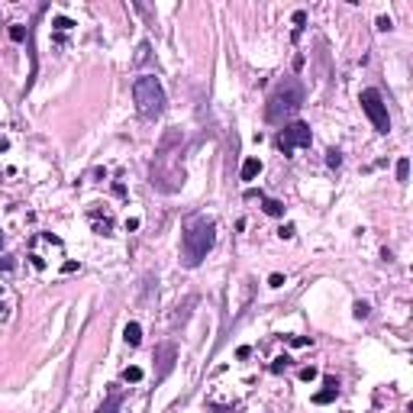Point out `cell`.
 <instances>
[{"label":"cell","mask_w":413,"mask_h":413,"mask_svg":"<svg viewBox=\"0 0 413 413\" xmlns=\"http://www.w3.org/2000/svg\"><path fill=\"white\" fill-rule=\"evenodd\" d=\"M310 142H313V133H310V126L307 123H287L284 129H281V136H278V149L284 155H294L297 149H307Z\"/></svg>","instance_id":"cell-5"},{"label":"cell","mask_w":413,"mask_h":413,"mask_svg":"<svg viewBox=\"0 0 413 413\" xmlns=\"http://www.w3.org/2000/svg\"><path fill=\"white\" fill-rule=\"evenodd\" d=\"M10 39H13V42H23V39H26V29H23V26H10Z\"/></svg>","instance_id":"cell-18"},{"label":"cell","mask_w":413,"mask_h":413,"mask_svg":"<svg viewBox=\"0 0 413 413\" xmlns=\"http://www.w3.org/2000/svg\"><path fill=\"white\" fill-rule=\"evenodd\" d=\"M268 368H271V375H281V371H287V368H291V355H278V359L268 365Z\"/></svg>","instance_id":"cell-13"},{"label":"cell","mask_w":413,"mask_h":413,"mask_svg":"<svg viewBox=\"0 0 413 413\" xmlns=\"http://www.w3.org/2000/svg\"><path fill=\"white\" fill-rule=\"evenodd\" d=\"M291 342H294V346H310V342H313V339H307V336H294Z\"/></svg>","instance_id":"cell-25"},{"label":"cell","mask_w":413,"mask_h":413,"mask_svg":"<svg viewBox=\"0 0 413 413\" xmlns=\"http://www.w3.org/2000/svg\"><path fill=\"white\" fill-rule=\"evenodd\" d=\"M133 100H136V110H139L142 116H149V120L165 113V91H162V84H158L155 74H142V78H136Z\"/></svg>","instance_id":"cell-3"},{"label":"cell","mask_w":413,"mask_h":413,"mask_svg":"<svg viewBox=\"0 0 413 413\" xmlns=\"http://www.w3.org/2000/svg\"><path fill=\"white\" fill-rule=\"evenodd\" d=\"M0 245H3V232H0Z\"/></svg>","instance_id":"cell-28"},{"label":"cell","mask_w":413,"mask_h":413,"mask_svg":"<svg viewBox=\"0 0 413 413\" xmlns=\"http://www.w3.org/2000/svg\"><path fill=\"white\" fill-rule=\"evenodd\" d=\"M261 210H265L268 216H284V204L271 201V197H261Z\"/></svg>","instance_id":"cell-11"},{"label":"cell","mask_w":413,"mask_h":413,"mask_svg":"<svg viewBox=\"0 0 413 413\" xmlns=\"http://www.w3.org/2000/svg\"><path fill=\"white\" fill-rule=\"evenodd\" d=\"M175 359H178V349L175 346H158L155 352V362H158V381L168 378V371L175 368Z\"/></svg>","instance_id":"cell-6"},{"label":"cell","mask_w":413,"mask_h":413,"mask_svg":"<svg viewBox=\"0 0 413 413\" xmlns=\"http://www.w3.org/2000/svg\"><path fill=\"white\" fill-rule=\"evenodd\" d=\"M371 316V307L365 304V300H359V304H355V320H368Z\"/></svg>","instance_id":"cell-16"},{"label":"cell","mask_w":413,"mask_h":413,"mask_svg":"<svg viewBox=\"0 0 413 413\" xmlns=\"http://www.w3.org/2000/svg\"><path fill=\"white\" fill-rule=\"evenodd\" d=\"M123 339H126V346H139V342H142V326H139V323H126V329H123Z\"/></svg>","instance_id":"cell-10"},{"label":"cell","mask_w":413,"mask_h":413,"mask_svg":"<svg viewBox=\"0 0 413 413\" xmlns=\"http://www.w3.org/2000/svg\"><path fill=\"white\" fill-rule=\"evenodd\" d=\"M258 175H261V158H245V162H242V171H239V178H242V181H255Z\"/></svg>","instance_id":"cell-9"},{"label":"cell","mask_w":413,"mask_h":413,"mask_svg":"<svg viewBox=\"0 0 413 413\" xmlns=\"http://www.w3.org/2000/svg\"><path fill=\"white\" fill-rule=\"evenodd\" d=\"M123 381H126V384H139V381H142V368H139V365H129V368H123Z\"/></svg>","instance_id":"cell-12"},{"label":"cell","mask_w":413,"mask_h":413,"mask_svg":"<svg viewBox=\"0 0 413 413\" xmlns=\"http://www.w3.org/2000/svg\"><path fill=\"white\" fill-rule=\"evenodd\" d=\"M123 407V391L120 388H110V394L103 397V404L97 407V413H120Z\"/></svg>","instance_id":"cell-8"},{"label":"cell","mask_w":413,"mask_h":413,"mask_svg":"<svg viewBox=\"0 0 413 413\" xmlns=\"http://www.w3.org/2000/svg\"><path fill=\"white\" fill-rule=\"evenodd\" d=\"M268 287H284V274H278V271H274L271 278H268Z\"/></svg>","instance_id":"cell-22"},{"label":"cell","mask_w":413,"mask_h":413,"mask_svg":"<svg viewBox=\"0 0 413 413\" xmlns=\"http://www.w3.org/2000/svg\"><path fill=\"white\" fill-rule=\"evenodd\" d=\"M336 397H339V381H336L333 375H326V378H323V391H320V394H313V404H320V407H323V404H333Z\"/></svg>","instance_id":"cell-7"},{"label":"cell","mask_w":413,"mask_h":413,"mask_svg":"<svg viewBox=\"0 0 413 413\" xmlns=\"http://www.w3.org/2000/svg\"><path fill=\"white\" fill-rule=\"evenodd\" d=\"M3 313H6V307H3V304H0V316H3Z\"/></svg>","instance_id":"cell-27"},{"label":"cell","mask_w":413,"mask_h":413,"mask_svg":"<svg viewBox=\"0 0 413 413\" xmlns=\"http://www.w3.org/2000/svg\"><path fill=\"white\" fill-rule=\"evenodd\" d=\"M304 23H307V13H304V10H297V13H294V26H297V29H294V36H300Z\"/></svg>","instance_id":"cell-17"},{"label":"cell","mask_w":413,"mask_h":413,"mask_svg":"<svg viewBox=\"0 0 413 413\" xmlns=\"http://www.w3.org/2000/svg\"><path fill=\"white\" fill-rule=\"evenodd\" d=\"M407 178H410V162L401 158V162H397V181H407Z\"/></svg>","instance_id":"cell-15"},{"label":"cell","mask_w":413,"mask_h":413,"mask_svg":"<svg viewBox=\"0 0 413 413\" xmlns=\"http://www.w3.org/2000/svg\"><path fill=\"white\" fill-rule=\"evenodd\" d=\"M300 103H304V84L294 78L281 81L278 91L268 97V107H265V120L268 123H281L287 120V116H294L300 110Z\"/></svg>","instance_id":"cell-2"},{"label":"cell","mask_w":413,"mask_h":413,"mask_svg":"<svg viewBox=\"0 0 413 413\" xmlns=\"http://www.w3.org/2000/svg\"><path fill=\"white\" fill-rule=\"evenodd\" d=\"M52 26H58V29L65 32V29H71L74 23H71V19H68V16H55V19H52Z\"/></svg>","instance_id":"cell-20"},{"label":"cell","mask_w":413,"mask_h":413,"mask_svg":"<svg viewBox=\"0 0 413 413\" xmlns=\"http://www.w3.org/2000/svg\"><path fill=\"white\" fill-rule=\"evenodd\" d=\"M391 26H394V23H391V19H388V16H381V19H378V29H381V32H388V29H391Z\"/></svg>","instance_id":"cell-24"},{"label":"cell","mask_w":413,"mask_h":413,"mask_svg":"<svg viewBox=\"0 0 413 413\" xmlns=\"http://www.w3.org/2000/svg\"><path fill=\"white\" fill-rule=\"evenodd\" d=\"M326 165H329V168H339V165H342V152H339V149H329V152H326Z\"/></svg>","instance_id":"cell-14"},{"label":"cell","mask_w":413,"mask_h":413,"mask_svg":"<svg viewBox=\"0 0 413 413\" xmlns=\"http://www.w3.org/2000/svg\"><path fill=\"white\" fill-rule=\"evenodd\" d=\"M294 232H297V229H294L291 223H284V226L278 229V236H281V239H294Z\"/></svg>","instance_id":"cell-21"},{"label":"cell","mask_w":413,"mask_h":413,"mask_svg":"<svg viewBox=\"0 0 413 413\" xmlns=\"http://www.w3.org/2000/svg\"><path fill=\"white\" fill-rule=\"evenodd\" d=\"M362 110L368 113V120H371V126L378 129L381 136H388L391 133V116H388V103L381 100V94L375 91V87H365L362 91Z\"/></svg>","instance_id":"cell-4"},{"label":"cell","mask_w":413,"mask_h":413,"mask_svg":"<svg viewBox=\"0 0 413 413\" xmlns=\"http://www.w3.org/2000/svg\"><path fill=\"white\" fill-rule=\"evenodd\" d=\"M13 265H16V261H13L10 255H0V268H3V271H10V268H13Z\"/></svg>","instance_id":"cell-23"},{"label":"cell","mask_w":413,"mask_h":413,"mask_svg":"<svg viewBox=\"0 0 413 413\" xmlns=\"http://www.w3.org/2000/svg\"><path fill=\"white\" fill-rule=\"evenodd\" d=\"M316 375H320V371H316L313 365H307V368H300V381H313Z\"/></svg>","instance_id":"cell-19"},{"label":"cell","mask_w":413,"mask_h":413,"mask_svg":"<svg viewBox=\"0 0 413 413\" xmlns=\"http://www.w3.org/2000/svg\"><path fill=\"white\" fill-rule=\"evenodd\" d=\"M216 242V223L204 213L191 216L184 223V236H181V255H184V265L188 268H197L201 261L206 258V252L213 249Z\"/></svg>","instance_id":"cell-1"},{"label":"cell","mask_w":413,"mask_h":413,"mask_svg":"<svg viewBox=\"0 0 413 413\" xmlns=\"http://www.w3.org/2000/svg\"><path fill=\"white\" fill-rule=\"evenodd\" d=\"M6 149H10V142H6V139H0V152H6Z\"/></svg>","instance_id":"cell-26"}]
</instances>
